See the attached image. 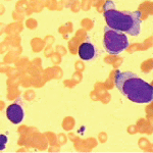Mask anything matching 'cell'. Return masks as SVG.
<instances>
[{"instance_id":"obj_1","label":"cell","mask_w":153,"mask_h":153,"mask_svg":"<svg viewBox=\"0 0 153 153\" xmlns=\"http://www.w3.org/2000/svg\"><path fill=\"white\" fill-rule=\"evenodd\" d=\"M114 84L118 91L132 102L147 104L153 101V87L134 73L118 71Z\"/></svg>"},{"instance_id":"obj_2","label":"cell","mask_w":153,"mask_h":153,"mask_svg":"<svg viewBox=\"0 0 153 153\" xmlns=\"http://www.w3.org/2000/svg\"><path fill=\"white\" fill-rule=\"evenodd\" d=\"M103 16L107 26L111 29L127 33L130 36H139L141 33V11H120L115 8L112 0L103 4Z\"/></svg>"},{"instance_id":"obj_3","label":"cell","mask_w":153,"mask_h":153,"mask_svg":"<svg viewBox=\"0 0 153 153\" xmlns=\"http://www.w3.org/2000/svg\"><path fill=\"white\" fill-rule=\"evenodd\" d=\"M129 46V39L124 32L111 29L108 26L104 28V47L108 53L117 55L124 52Z\"/></svg>"},{"instance_id":"obj_4","label":"cell","mask_w":153,"mask_h":153,"mask_svg":"<svg viewBox=\"0 0 153 153\" xmlns=\"http://www.w3.org/2000/svg\"><path fill=\"white\" fill-rule=\"evenodd\" d=\"M6 117L14 125L21 124L25 118L24 108L19 103H12L6 108Z\"/></svg>"},{"instance_id":"obj_5","label":"cell","mask_w":153,"mask_h":153,"mask_svg":"<svg viewBox=\"0 0 153 153\" xmlns=\"http://www.w3.org/2000/svg\"><path fill=\"white\" fill-rule=\"evenodd\" d=\"M96 55H97L96 47L90 42L82 43L79 47V56L83 60H91L95 58Z\"/></svg>"},{"instance_id":"obj_6","label":"cell","mask_w":153,"mask_h":153,"mask_svg":"<svg viewBox=\"0 0 153 153\" xmlns=\"http://www.w3.org/2000/svg\"><path fill=\"white\" fill-rule=\"evenodd\" d=\"M7 141H8V139H7L6 135H0V150H1V151L5 150Z\"/></svg>"}]
</instances>
